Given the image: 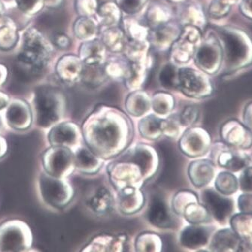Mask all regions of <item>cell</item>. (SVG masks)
Returning a JSON list of instances; mask_svg holds the SVG:
<instances>
[{"label": "cell", "instance_id": "obj_1", "mask_svg": "<svg viewBox=\"0 0 252 252\" xmlns=\"http://www.w3.org/2000/svg\"><path fill=\"white\" fill-rule=\"evenodd\" d=\"M85 145L103 160H112L132 144L133 124L128 115L116 108L101 105L82 123Z\"/></svg>", "mask_w": 252, "mask_h": 252}, {"label": "cell", "instance_id": "obj_2", "mask_svg": "<svg viewBox=\"0 0 252 252\" xmlns=\"http://www.w3.org/2000/svg\"><path fill=\"white\" fill-rule=\"evenodd\" d=\"M32 108L37 126L50 129L63 119L66 105L59 91L51 88H42L35 92Z\"/></svg>", "mask_w": 252, "mask_h": 252}, {"label": "cell", "instance_id": "obj_3", "mask_svg": "<svg viewBox=\"0 0 252 252\" xmlns=\"http://www.w3.org/2000/svg\"><path fill=\"white\" fill-rule=\"evenodd\" d=\"M49 51L43 37L36 30H28L24 35L18 55L21 65L31 72H40L45 67Z\"/></svg>", "mask_w": 252, "mask_h": 252}, {"label": "cell", "instance_id": "obj_4", "mask_svg": "<svg viewBox=\"0 0 252 252\" xmlns=\"http://www.w3.org/2000/svg\"><path fill=\"white\" fill-rule=\"evenodd\" d=\"M42 200L55 209H63L70 204L75 196L72 184L66 179L55 177L44 172L38 180Z\"/></svg>", "mask_w": 252, "mask_h": 252}, {"label": "cell", "instance_id": "obj_5", "mask_svg": "<svg viewBox=\"0 0 252 252\" xmlns=\"http://www.w3.org/2000/svg\"><path fill=\"white\" fill-rule=\"evenodd\" d=\"M109 161L107 174L109 182L115 191L129 187L142 189L146 182L143 172L137 163L121 158H115Z\"/></svg>", "mask_w": 252, "mask_h": 252}, {"label": "cell", "instance_id": "obj_6", "mask_svg": "<svg viewBox=\"0 0 252 252\" xmlns=\"http://www.w3.org/2000/svg\"><path fill=\"white\" fill-rule=\"evenodd\" d=\"M222 49L228 67H243L252 61V44L246 35L238 31H223Z\"/></svg>", "mask_w": 252, "mask_h": 252}, {"label": "cell", "instance_id": "obj_7", "mask_svg": "<svg viewBox=\"0 0 252 252\" xmlns=\"http://www.w3.org/2000/svg\"><path fill=\"white\" fill-rule=\"evenodd\" d=\"M32 244V232L27 223L11 220L0 225V252H24Z\"/></svg>", "mask_w": 252, "mask_h": 252}, {"label": "cell", "instance_id": "obj_8", "mask_svg": "<svg viewBox=\"0 0 252 252\" xmlns=\"http://www.w3.org/2000/svg\"><path fill=\"white\" fill-rule=\"evenodd\" d=\"M118 158L137 163L143 172L145 182L155 177L160 168V159L158 152L153 146L143 142L131 144Z\"/></svg>", "mask_w": 252, "mask_h": 252}, {"label": "cell", "instance_id": "obj_9", "mask_svg": "<svg viewBox=\"0 0 252 252\" xmlns=\"http://www.w3.org/2000/svg\"><path fill=\"white\" fill-rule=\"evenodd\" d=\"M45 172L55 177L67 179L75 171V155L72 149L51 146L42 157Z\"/></svg>", "mask_w": 252, "mask_h": 252}, {"label": "cell", "instance_id": "obj_10", "mask_svg": "<svg viewBox=\"0 0 252 252\" xmlns=\"http://www.w3.org/2000/svg\"><path fill=\"white\" fill-rule=\"evenodd\" d=\"M84 203L93 214L106 216L116 208V194L106 184H94L85 190Z\"/></svg>", "mask_w": 252, "mask_h": 252}, {"label": "cell", "instance_id": "obj_11", "mask_svg": "<svg viewBox=\"0 0 252 252\" xmlns=\"http://www.w3.org/2000/svg\"><path fill=\"white\" fill-rule=\"evenodd\" d=\"M210 149L211 160L226 170L241 172L250 166V157L242 149L231 147L223 142H217L211 145Z\"/></svg>", "mask_w": 252, "mask_h": 252}, {"label": "cell", "instance_id": "obj_12", "mask_svg": "<svg viewBox=\"0 0 252 252\" xmlns=\"http://www.w3.org/2000/svg\"><path fill=\"white\" fill-rule=\"evenodd\" d=\"M200 202L209 211L212 219L219 224L226 225L234 213V200L221 194L215 188H205L202 190Z\"/></svg>", "mask_w": 252, "mask_h": 252}, {"label": "cell", "instance_id": "obj_13", "mask_svg": "<svg viewBox=\"0 0 252 252\" xmlns=\"http://www.w3.org/2000/svg\"><path fill=\"white\" fill-rule=\"evenodd\" d=\"M212 145L209 132L201 126L187 128L179 139V147L182 154L190 158L204 156Z\"/></svg>", "mask_w": 252, "mask_h": 252}, {"label": "cell", "instance_id": "obj_14", "mask_svg": "<svg viewBox=\"0 0 252 252\" xmlns=\"http://www.w3.org/2000/svg\"><path fill=\"white\" fill-rule=\"evenodd\" d=\"M178 218L170 203L163 198L154 196L151 200L146 210V219L152 227L160 230H172L177 226Z\"/></svg>", "mask_w": 252, "mask_h": 252}, {"label": "cell", "instance_id": "obj_15", "mask_svg": "<svg viewBox=\"0 0 252 252\" xmlns=\"http://www.w3.org/2000/svg\"><path fill=\"white\" fill-rule=\"evenodd\" d=\"M51 146L75 149L83 143L82 128L72 121H61L50 128L48 135Z\"/></svg>", "mask_w": 252, "mask_h": 252}, {"label": "cell", "instance_id": "obj_16", "mask_svg": "<svg viewBox=\"0 0 252 252\" xmlns=\"http://www.w3.org/2000/svg\"><path fill=\"white\" fill-rule=\"evenodd\" d=\"M178 85L189 97H207L213 92L210 81L192 69H184L179 72Z\"/></svg>", "mask_w": 252, "mask_h": 252}, {"label": "cell", "instance_id": "obj_17", "mask_svg": "<svg viewBox=\"0 0 252 252\" xmlns=\"http://www.w3.org/2000/svg\"><path fill=\"white\" fill-rule=\"evenodd\" d=\"M215 228L207 224H190L182 227L178 235V243L184 249L200 251L207 247Z\"/></svg>", "mask_w": 252, "mask_h": 252}, {"label": "cell", "instance_id": "obj_18", "mask_svg": "<svg viewBox=\"0 0 252 252\" xmlns=\"http://www.w3.org/2000/svg\"><path fill=\"white\" fill-rule=\"evenodd\" d=\"M220 136L224 143L236 149H248L252 145V132L237 120H228L222 125Z\"/></svg>", "mask_w": 252, "mask_h": 252}, {"label": "cell", "instance_id": "obj_19", "mask_svg": "<svg viewBox=\"0 0 252 252\" xmlns=\"http://www.w3.org/2000/svg\"><path fill=\"white\" fill-rule=\"evenodd\" d=\"M145 196L140 188L129 187L116 191V208L124 216L137 214L145 205Z\"/></svg>", "mask_w": 252, "mask_h": 252}, {"label": "cell", "instance_id": "obj_20", "mask_svg": "<svg viewBox=\"0 0 252 252\" xmlns=\"http://www.w3.org/2000/svg\"><path fill=\"white\" fill-rule=\"evenodd\" d=\"M75 170L85 176H94L102 169L105 160L91 151L85 143L73 149Z\"/></svg>", "mask_w": 252, "mask_h": 252}, {"label": "cell", "instance_id": "obj_21", "mask_svg": "<svg viewBox=\"0 0 252 252\" xmlns=\"http://www.w3.org/2000/svg\"><path fill=\"white\" fill-rule=\"evenodd\" d=\"M32 112L27 102L15 99L9 102L5 113V122L13 129L25 130L32 122Z\"/></svg>", "mask_w": 252, "mask_h": 252}, {"label": "cell", "instance_id": "obj_22", "mask_svg": "<svg viewBox=\"0 0 252 252\" xmlns=\"http://www.w3.org/2000/svg\"><path fill=\"white\" fill-rule=\"evenodd\" d=\"M188 176L195 188L204 189L216 177V164L207 159L193 160L188 167Z\"/></svg>", "mask_w": 252, "mask_h": 252}, {"label": "cell", "instance_id": "obj_23", "mask_svg": "<svg viewBox=\"0 0 252 252\" xmlns=\"http://www.w3.org/2000/svg\"><path fill=\"white\" fill-rule=\"evenodd\" d=\"M242 240L231 227L214 231L207 248L210 252H238Z\"/></svg>", "mask_w": 252, "mask_h": 252}, {"label": "cell", "instance_id": "obj_24", "mask_svg": "<svg viewBox=\"0 0 252 252\" xmlns=\"http://www.w3.org/2000/svg\"><path fill=\"white\" fill-rule=\"evenodd\" d=\"M126 237L125 235L99 234L82 249V252H123Z\"/></svg>", "mask_w": 252, "mask_h": 252}, {"label": "cell", "instance_id": "obj_25", "mask_svg": "<svg viewBox=\"0 0 252 252\" xmlns=\"http://www.w3.org/2000/svg\"><path fill=\"white\" fill-rule=\"evenodd\" d=\"M223 53L220 43L202 47L197 53V61L201 67L209 73H215L220 68Z\"/></svg>", "mask_w": 252, "mask_h": 252}, {"label": "cell", "instance_id": "obj_26", "mask_svg": "<svg viewBox=\"0 0 252 252\" xmlns=\"http://www.w3.org/2000/svg\"><path fill=\"white\" fill-rule=\"evenodd\" d=\"M163 118L155 113H149L142 117L138 122L137 129L139 136L149 141H157L163 136L161 122Z\"/></svg>", "mask_w": 252, "mask_h": 252}, {"label": "cell", "instance_id": "obj_27", "mask_svg": "<svg viewBox=\"0 0 252 252\" xmlns=\"http://www.w3.org/2000/svg\"><path fill=\"white\" fill-rule=\"evenodd\" d=\"M125 109L129 116L140 118L152 110V100L145 93H134L126 99Z\"/></svg>", "mask_w": 252, "mask_h": 252}, {"label": "cell", "instance_id": "obj_28", "mask_svg": "<svg viewBox=\"0 0 252 252\" xmlns=\"http://www.w3.org/2000/svg\"><path fill=\"white\" fill-rule=\"evenodd\" d=\"M163 246L161 237L154 232L141 233L134 242L135 251L138 252H160Z\"/></svg>", "mask_w": 252, "mask_h": 252}, {"label": "cell", "instance_id": "obj_29", "mask_svg": "<svg viewBox=\"0 0 252 252\" xmlns=\"http://www.w3.org/2000/svg\"><path fill=\"white\" fill-rule=\"evenodd\" d=\"M182 218L190 224H208L212 220L209 211L200 201L190 203L185 208Z\"/></svg>", "mask_w": 252, "mask_h": 252}, {"label": "cell", "instance_id": "obj_30", "mask_svg": "<svg viewBox=\"0 0 252 252\" xmlns=\"http://www.w3.org/2000/svg\"><path fill=\"white\" fill-rule=\"evenodd\" d=\"M18 42L16 24L8 17L0 19V48L11 49Z\"/></svg>", "mask_w": 252, "mask_h": 252}, {"label": "cell", "instance_id": "obj_31", "mask_svg": "<svg viewBox=\"0 0 252 252\" xmlns=\"http://www.w3.org/2000/svg\"><path fill=\"white\" fill-rule=\"evenodd\" d=\"M229 223L241 240H249L252 237V213L240 212L233 214Z\"/></svg>", "mask_w": 252, "mask_h": 252}, {"label": "cell", "instance_id": "obj_32", "mask_svg": "<svg viewBox=\"0 0 252 252\" xmlns=\"http://www.w3.org/2000/svg\"><path fill=\"white\" fill-rule=\"evenodd\" d=\"M215 189L225 196H231L239 189L237 177L230 171H222L215 177Z\"/></svg>", "mask_w": 252, "mask_h": 252}, {"label": "cell", "instance_id": "obj_33", "mask_svg": "<svg viewBox=\"0 0 252 252\" xmlns=\"http://www.w3.org/2000/svg\"><path fill=\"white\" fill-rule=\"evenodd\" d=\"M160 126L163 136L178 140L186 129L179 119V114L176 113H172L169 116L163 118Z\"/></svg>", "mask_w": 252, "mask_h": 252}, {"label": "cell", "instance_id": "obj_34", "mask_svg": "<svg viewBox=\"0 0 252 252\" xmlns=\"http://www.w3.org/2000/svg\"><path fill=\"white\" fill-rule=\"evenodd\" d=\"M200 201V198L194 192L190 190H182L175 193L172 196L170 204L175 214L182 218L184 210L190 203Z\"/></svg>", "mask_w": 252, "mask_h": 252}, {"label": "cell", "instance_id": "obj_35", "mask_svg": "<svg viewBox=\"0 0 252 252\" xmlns=\"http://www.w3.org/2000/svg\"><path fill=\"white\" fill-rule=\"evenodd\" d=\"M174 109V99L170 95L158 94L152 99V109L158 116L166 118L172 113Z\"/></svg>", "mask_w": 252, "mask_h": 252}, {"label": "cell", "instance_id": "obj_36", "mask_svg": "<svg viewBox=\"0 0 252 252\" xmlns=\"http://www.w3.org/2000/svg\"><path fill=\"white\" fill-rule=\"evenodd\" d=\"M200 109L193 105L185 106L179 114V119L186 129L194 126L200 119Z\"/></svg>", "mask_w": 252, "mask_h": 252}, {"label": "cell", "instance_id": "obj_37", "mask_svg": "<svg viewBox=\"0 0 252 252\" xmlns=\"http://www.w3.org/2000/svg\"><path fill=\"white\" fill-rule=\"evenodd\" d=\"M238 181L242 193L252 195V166H249L243 169Z\"/></svg>", "mask_w": 252, "mask_h": 252}, {"label": "cell", "instance_id": "obj_38", "mask_svg": "<svg viewBox=\"0 0 252 252\" xmlns=\"http://www.w3.org/2000/svg\"><path fill=\"white\" fill-rule=\"evenodd\" d=\"M44 0H15L20 11L28 15H32L40 10Z\"/></svg>", "mask_w": 252, "mask_h": 252}, {"label": "cell", "instance_id": "obj_39", "mask_svg": "<svg viewBox=\"0 0 252 252\" xmlns=\"http://www.w3.org/2000/svg\"><path fill=\"white\" fill-rule=\"evenodd\" d=\"M160 81L162 86L166 89H172L177 86L176 82V73L171 65H166L160 72Z\"/></svg>", "mask_w": 252, "mask_h": 252}, {"label": "cell", "instance_id": "obj_40", "mask_svg": "<svg viewBox=\"0 0 252 252\" xmlns=\"http://www.w3.org/2000/svg\"><path fill=\"white\" fill-rule=\"evenodd\" d=\"M237 207L240 212L252 213V195L242 193L237 200Z\"/></svg>", "mask_w": 252, "mask_h": 252}, {"label": "cell", "instance_id": "obj_41", "mask_svg": "<svg viewBox=\"0 0 252 252\" xmlns=\"http://www.w3.org/2000/svg\"><path fill=\"white\" fill-rule=\"evenodd\" d=\"M243 125L252 132V102L246 105L243 112Z\"/></svg>", "mask_w": 252, "mask_h": 252}, {"label": "cell", "instance_id": "obj_42", "mask_svg": "<svg viewBox=\"0 0 252 252\" xmlns=\"http://www.w3.org/2000/svg\"><path fill=\"white\" fill-rule=\"evenodd\" d=\"M140 5V0H122L121 6L126 12H134Z\"/></svg>", "mask_w": 252, "mask_h": 252}, {"label": "cell", "instance_id": "obj_43", "mask_svg": "<svg viewBox=\"0 0 252 252\" xmlns=\"http://www.w3.org/2000/svg\"><path fill=\"white\" fill-rule=\"evenodd\" d=\"M240 10L246 18L252 19V0H242Z\"/></svg>", "mask_w": 252, "mask_h": 252}, {"label": "cell", "instance_id": "obj_44", "mask_svg": "<svg viewBox=\"0 0 252 252\" xmlns=\"http://www.w3.org/2000/svg\"><path fill=\"white\" fill-rule=\"evenodd\" d=\"M55 44L60 48H67L69 45V39L65 35L59 34L56 35L55 38Z\"/></svg>", "mask_w": 252, "mask_h": 252}, {"label": "cell", "instance_id": "obj_45", "mask_svg": "<svg viewBox=\"0 0 252 252\" xmlns=\"http://www.w3.org/2000/svg\"><path fill=\"white\" fill-rule=\"evenodd\" d=\"M238 252H252V237L249 240H242Z\"/></svg>", "mask_w": 252, "mask_h": 252}, {"label": "cell", "instance_id": "obj_46", "mask_svg": "<svg viewBox=\"0 0 252 252\" xmlns=\"http://www.w3.org/2000/svg\"><path fill=\"white\" fill-rule=\"evenodd\" d=\"M9 97L5 93L0 91V110L5 109L9 104Z\"/></svg>", "mask_w": 252, "mask_h": 252}, {"label": "cell", "instance_id": "obj_47", "mask_svg": "<svg viewBox=\"0 0 252 252\" xmlns=\"http://www.w3.org/2000/svg\"><path fill=\"white\" fill-rule=\"evenodd\" d=\"M8 151V143L5 138L0 136V158H2Z\"/></svg>", "mask_w": 252, "mask_h": 252}, {"label": "cell", "instance_id": "obj_48", "mask_svg": "<svg viewBox=\"0 0 252 252\" xmlns=\"http://www.w3.org/2000/svg\"><path fill=\"white\" fill-rule=\"evenodd\" d=\"M8 76V70L5 65L0 64V86L3 85Z\"/></svg>", "mask_w": 252, "mask_h": 252}, {"label": "cell", "instance_id": "obj_49", "mask_svg": "<svg viewBox=\"0 0 252 252\" xmlns=\"http://www.w3.org/2000/svg\"><path fill=\"white\" fill-rule=\"evenodd\" d=\"M219 1L223 2V3L226 4V5L232 6V5H233V4L236 3L238 0H219Z\"/></svg>", "mask_w": 252, "mask_h": 252}, {"label": "cell", "instance_id": "obj_50", "mask_svg": "<svg viewBox=\"0 0 252 252\" xmlns=\"http://www.w3.org/2000/svg\"><path fill=\"white\" fill-rule=\"evenodd\" d=\"M4 12H5V9H4L3 5L2 2L0 1V19H2L4 17Z\"/></svg>", "mask_w": 252, "mask_h": 252}, {"label": "cell", "instance_id": "obj_51", "mask_svg": "<svg viewBox=\"0 0 252 252\" xmlns=\"http://www.w3.org/2000/svg\"><path fill=\"white\" fill-rule=\"evenodd\" d=\"M99 3H104V2H108L109 0H97Z\"/></svg>", "mask_w": 252, "mask_h": 252}, {"label": "cell", "instance_id": "obj_52", "mask_svg": "<svg viewBox=\"0 0 252 252\" xmlns=\"http://www.w3.org/2000/svg\"><path fill=\"white\" fill-rule=\"evenodd\" d=\"M2 1H3L4 2H6V3H11L12 1H15V0H2Z\"/></svg>", "mask_w": 252, "mask_h": 252}, {"label": "cell", "instance_id": "obj_53", "mask_svg": "<svg viewBox=\"0 0 252 252\" xmlns=\"http://www.w3.org/2000/svg\"><path fill=\"white\" fill-rule=\"evenodd\" d=\"M2 120H1V118H0V130H1V129H2Z\"/></svg>", "mask_w": 252, "mask_h": 252}]
</instances>
